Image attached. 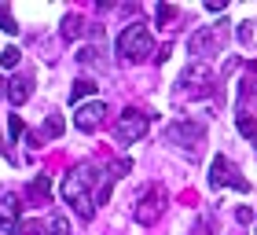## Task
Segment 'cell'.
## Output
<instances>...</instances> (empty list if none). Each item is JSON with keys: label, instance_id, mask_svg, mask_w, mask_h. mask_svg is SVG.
<instances>
[{"label": "cell", "instance_id": "6da1fadb", "mask_svg": "<svg viewBox=\"0 0 257 235\" xmlns=\"http://www.w3.org/2000/svg\"><path fill=\"white\" fill-rule=\"evenodd\" d=\"M92 184H96V169L92 166H77L63 176V202L74 206V213L81 220H92L96 217V195H92Z\"/></svg>", "mask_w": 257, "mask_h": 235}, {"label": "cell", "instance_id": "7a4b0ae2", "mask_svg": "<svg viewBox=\"0 0 257 235\" xmlns=\"http://www.w3.org/2000/svg\"><path fill=\"white\" fill-rule=\"evenodd\" d=\"M155 55V37H151L147 22H133V26L121 30L118 37V59L121 63H144V59Z\"/></svg>", "mask_w": 257, "mask_h": 235}, {"label": "cell", "instance_id": "3957f363", "mask_svg": "<svg viewBox=\"0 0 257 235\" xmlns=\"http://www.w3.org/2000/svg\"><path fill=\"white\" fill-rule=\"evenodd\" d=\"M166 140H169V144H177L180 151H188V155L195 158L198 151H202V144H206V129L198 125V122H191V118H184V122H173L166 129Z\"/></svg>", "mask_w": 257, "mask_h": 235}, {"label": "cell", "instance_id": "277c9868", "mask_svg": "<svg viewBox=\"0 0 257 235\" xmlns=\"http://www.w3.org/2000/svg\"><path fill=\"white\" fill-rule=\"evenodd\" d=\"M224 44H228V30L224 26H202V30L191 33L188 52L198 55V59H206V55H220V52H224Z\"/></svg>", "mask_w": 257, "mask_h": 235}, {"label": "cell", "instance_id": "5b68a950", "mask_svg": "<svg viewBox=\"0 0 257 235\" xmlns=\"http://www.w3.org/2000/svg\"><path fill=\"white\" fill-rule=\"evenodd\" d=\"M209 187H235V191H250L246 176L231 166L228 155H213V162H209Z\"/></svg>", "mask_w": 257, "mask_h": 235}, {"label": "cell", "instance_id": "8992f818", "mask_svg": "<svg viewBox=\"0 0 257 235\" xmlns=\"http://www.w3.org/2000/svg\"><path fill=\"white\" fill-rule=\"evenodd\" d=\"M213 92V70L206 63H195L180 74V96H191V99H202Z\"/></svg>", "mask_w": 257, "mask_h": 235}, {"label": "cell", "instance_id": "52a82bcc", "mask_svg": "<svg viewBox=\"0 0 257 235\" xmlns=\"http://www.w3.org/2000/svg\"><path fill=\"white\" fill-rule=\"evenodd\" d=\"M147 129H151V114L128 107V110L118 118V125H114V136H118L121 144H136V140L147 136Z\"/></svg>", "mask_w": 257, "mask_h": 235}, {"label": "cell", "instance_id": "ba28073f", "mask_svg": "<svg viewBox=\"0 0 257 235\" xmlns=\"http://www.w3.org/2000/svg\"><path fill=\"white\" fill-rule=\"evenodd\" d=\"M162 209H166V187L151 184L147 191L140 195V202L133 206V217L140 220V224H155V220L162 217Z\"/></svg>", "mask_w": 257, "mask_h": 235}, {"label": "cell", "instance_id": "9c48e42d", "mask_svg": "<svg viewBox=\"0 0 257 235\" xmlns=\"http://www.w3.org/2000/svg\"><path fill=\"white\" fill-rule=\"evenodd\" d=\"M103 114H107V103H99V99L81 103V107L74 110V125L81 129V133H92V129L103 125Z\"/></svg>", "mask_w": 257, "mask_h": 235}, {"label": "cell", "instance_id": "30bf717a", "mask_svg": "<svg viewBox=\"0 0 257 235\" xmlns=\"http://www.w3.org/2000/svg\"><path fill=\"white\" fill-rule=\"evenodd\" d=\"M19 209H22V202L15 195H0V228H8V231H19L22 224H19Z\"/></svg>", "mask_w": 257, "mask_h": 235}, {"label": "cell", "instance_id": "8fae6325", "mask_svg": "<svg viewBox=\"0 0 257 235\" xmlns=\"http://www.w3.org/2000/svg\"><path fill=\"white\" fill-rule=\"evenodd\" d=\"M239 107L246 114V107H257V70H246V77H242L239 85Z\"/></svg>", "mask_w": 257, "mask_h": 235}, {"label": "cell", "instance_id": "7c38bea8", "mask_svg": "<svg viewBox=\"0 0 257 235\" xmlns=\"http://www.w3.org/2000/svg\"><path fill=\"white\" fill-rule=\"evenodd\" d=\"M26 195H30V198H33V202H37V206H44V202H48V198H52V180H48V176H44V173H37V176H33V180H30Z\"/></svg>", "mask_w": 257, "mask_h": 235}, {"label": "cell", "instance_id": "4fadbf2b", "mask_svg": "<svg viewBox=\"0 0 257 235\" xmlns=\"http://www.w3.org/2000/svg\"><path fill=\"white\" fill-rule=\"evenodd\" d=\"M30 92H33L30 77H22V74H19V77H11V81H8V99L15 103V107H19V103H26V99H30Z\"/></svg>", "mask_w": 257, "mask_h": 235}, {"label": "cell", "instance_id": "5bb4252c", "mask_svg": "<svg viewBox=\"0 0 257 235\" xmlns=\"http://www.w3.org/2000/svg\"><path fill=\"white\" fill-rule=\"evenodd\" d=\"M88 96H96V81H88V77L74 81V88H70V103H77V107H81V99H88Z\"/></svg>", "mask_w": 257, "mask_h": 235}, {"label": "cell", "instance_id": "9a60e30c", "mask_svg": "<svg viewBox=\"0 0 257 235\" xmlns=\"http://www.w3.org/2000/svg\"><path fill=\"white\" fill-rule=\"evenodd\" d=\"M235 125H239V133L257 147V118H253V114H239V118H235Z\"/></svg>", "mask_w": 257, "mask_h": 235}, {"label": "cell", "instance_id": "2e32d148", "mask_svg": "<svg viewBox=\"0 0 257 235\" xmlns=\"http://www.w3.org/2000/svg\"><path fill=\"white\" fill-rule=\"evenodd\" d=\"M0 30H4L8 37H15V33H19V22H15V15H11L8 4H0Z\"/></svg>", "mask_w": 257, "mask_h": 235}, {"label": "cell", "instance_id": "e0dca14e", "mask_svg": "<svg viewBox=\"0 0 257 235\" xmlns=\"http://www.w3.org/2000/svg\"><path fill=\"white\" fill-rule=\"evenodd\" d=\"M81 33H85V22H81L77 15H70V19L63 22V37H66V41H77Z\"/></svg>", "mask_w": 257, "mask_h": 235}, {"label": "cell", "instance_id": "ac0fdd59", "mask_svg": "<svg viewBox=\"0 0 257 235\" xmlns=\"http://www.w3.org/2000/svg\"><path fill=\"white\" fill-rule=\"evenodd\" d=\"M19 59H22V52L15 48V44H8V48L0 52V66H4V70H11V66H19Z\"/></svg>", "mask_w": 257, "mask_h": 235}, {"label": "cell", "instance_id": "d6986e66", "mask_svg": "<svg viewBox=\"0 0 257 235\" xmlns=\"http://www.w3.org/2000/svg\"><path fill=\"white\" fill-rule=\"evenodd\" d=\"M41 136H63V118L52 114L48 122H44V133H41Z\"/></svg>", "mask_w": 257, "mask_h": 235}, {"label": "cell", "instance_id": "ffe728a7", "mask_svg": "<svg viewBox=\"0 0 257 235\" xmlns=\"http://www.w3.org/2000/svg\"><path fill=\"white\" fill-rule=\"evenodd\" d=\"M48 228H52V235H70V220H66L63 213H55V217L48 220Z\"/></svg>", "mask_w": 257, "mask_h": 235}, {"label": "cell", "instance_id": "44dd1931", "mask_svg": "<svg viewBox=\"0 0 257 235\" xmlns=\"http://www.w3.org/2000/svg\"><path fill=\"white\" fill-rule=\"evenodd\" d=\"M8 133H11V140H19L22 133H26V125H22L19 114H8Z\"/></svg>", "mask_w": 257, "mask_h": 235}, {"label": "cell", "instance_id": "7402d4cb", "mask_svg": "<svg viewBox=\"0 0 257 235\" xmlns=\"http://www.w3.org/2000/svg\"><path fill=\"white\" fill-rule=\"evenodd\" d=\"M173 19H177V8H173V4H158V22H162V26L173 22Z\"/></svg>", "mask_w": 257, "mask_h": 235}, {"label": "cell", "instance_id": "603a6c76", "mask_svg": "<svg viewBox=\"0 0 257 235\" xmlns=\"http://www.w3.org/2000/svg\"><path fill=\"white\" fill-rule=\"evenodd\" d=\"M235 220H239V224H250V220H253V209H250V206H239V209H235Z\"/></svg>", "mask_w": 257, "mask_h": 235}, {"label": "cell", "instance_id": "cb8c5ba5", "mask_svg": "<svg viewBox=\"0 0 257 235\" xmlns=\"http://www.w3.org/2000/svg\"><path fill=\"white\" fill-rule=\"evenodd\" d=\"M96 55H99V48H81V52H77L81 63H96Z\"/></svg>", "mask_w": 257, "mask_h": 235}, {"label": "cell", "instance_id": "d4e9b609", "mask_svg": "<svg viewBox=\"0 0 257 235\" xmlns=\"http://www.w3.org/2000/svg\"><path fill=\"white\" fill-rule=\"evenodd\" d=\"M19 231H22V235H41V224H37V220H26Z\"/></svg>", "mask_w": 257, "mask_h": 235}, {"label": "cell", "instance_id": "484cf974", "mask_svg": "<svg viewBox=\"0 0 257 235\" xmlns=\"http://www.w3.org/2000/svg\"><path fill=\"white\" fill-rule=\"evenodd\" d=\"M228 4H224V0H209V4H206V11H224Z\"/></svg>", "mask_w": 257, "mask_h": 235}, {"label": "cell", "instance_id": "4316f807", "mask_svg": "<svg viewBox=\"0 0 257 235\" xmlns=\"http://www.w3.org/2000/svg\"><path fill=\"white\" fill-rule=\"evenodd\" d=\"M0 99H8V81H4V74H0Z\"/></svg>", "mask_w": 257, "mask_h": 235}, {"label": "cell", "instance_id": "83f0119b", "mask_svg": "<svg viewBox=\"0 0 257 235\" xmlns=\"http://www.w3.org/2000/svg\"><path fill=\"white\" fill-rule=\"evenodd\" d=\"M0 155H4V147H0Z\"/></svg>", "mask_w": 257, "mask_h": 235}]
</instances>
